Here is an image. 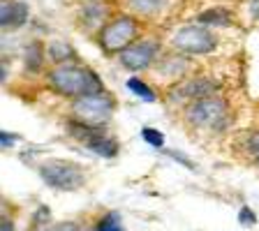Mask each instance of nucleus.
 Segmentation results:
<instances>
[{
    "instance_id": "obj_1",
    "label": "nucleus",
    "mask_w": 259,
    "mask_h": 231,
    "mask_svg": "<svg viewBox=\"0 0 259 231\" xmlns=\"http://www.w3.org/2000/svg\"><path fill=\"white\" fill-rule=\"evenodd\" d=\"M47 81H49V86H51V90L67 97V100H76V97L104 90V83L100 79V74L79 63L54 67L47 74Z\"/></svg>"
},
{
    "instance_id": "obj_2",
    "label": "nucleus",
    "mask_w": 259,
    "mask_h": 231,
    "mask_svg": "<svg viewBox=\"0 0 259 231\" xmlns=\"http://www.w3.org/2000/svg\"><path fill=\"white\" fill-rule=\"evenodd\" d=\"M185 123L194 129H201V132L220 134L222 129H227L229 123H232L229 102L220 95H210V97H204V100H197V102L185 107Z\"/></svg>"
},
{
    "instance_id": "obj_3",
    "label": "nucleus",
    "mask_w": 259,
    "mask_h": 231,
    "mask_svg": "<svg viewBox=\"0 0 259 231\" xmlns=\"http://www.w3.org/2000/svg\"><path fill=\"white\" fill-rule=\"evenodd\" d=\"M139 35H141V26L135 16L116 14L104 23L102 30L97 32L95 42L107 56H120L125 49L132 47L139 39Z\"/></svg>"
},
{
    "instance_id": "obj_4",
    "label": "nucleus",
    "mask_w": 259,
    "mask_h": 231,
    "mask_svg": "<svg viewBox=\"0 0 259 231\" xmlns=\"http://www.w3.org/2000/svg\"><path fill=\"white\" fill-rule=\"evenodd\" d=\"M37 173L49 188L58 192H76L88 183L86 169L72 160H44L37 164Z\"/></svg>"
},
{
    "instance_id": "obj_5",
    "label": "nucleus",
    "mask_w": 259,
    "mask_h": 231,
    "mask_svg": "<svg viewBox=\"0 0 259 231\" xmlns=\"http://www.w3.org/2000/svg\"><path fill=\"white\" fill-rule=\"evenodd\" d=\"M116 111V100L107 90L91 93V95L72 100V118L91 127H102Z\"/></svg>"
},
{
    "instance_id": "obj_6",
    "label": "nucleus",
    "mask_w": 259,
    "mask_h": 231,
    "mask_svg": "<svg viewBox=\"0 0 259 231\" xmlns=\"http://www.w3.org/2000/svg\"><path fill=\"white\" fill-rule=\"evenodd\" d=\"M171 47L185 56H206L218 49V35L210 32L206 26L190 23V26L178 28L171 37Z\"/></svg>"
},
{
    "instance_id": "obj_7",
    "label": "nucleus",
    "mask_w": 259,
    "mask_h": 231,
    "mask_svg": "<svg viewBox=\"0 0 259 231\" xmlns=\"http://www.w3.org/2000/svg\"><path fill=\"white\" fill-rule=\"evenodd\" d=\"M218 90H220V81L210 79V76H190V79L181 81L176 86H169L167 95L171 102L192 104V102H197V100L218 95Z\"/></svg>"
},
{
    "instance_id": "obj_8",
    "label": "nucleus",
    "mask_w": 259,
    "mask_h": 231,
    "mask_svg": "<svg viewBox=\"0 0 259 231\" xmlns=\"http://www.w3.org/2000/svg\"><path fill=\"white\" fill-rule=\"evenodd\" d=\"M160 51H162V47L157 39H137L132 47H127L118 56V63H120V67H125L130 72H141L157 63Z\"/></svg>"
},
{
    "instance_id": "obj_9",
    "label": "nucleus",
    "mask_w": 259,
    "mask_h": 231,
    "mask_svg": "<svg viewBox=\"0 0 259 231\" xmlns=\"http://www.w3.org/2000/svg\"><path fill=\"white\" fill-rule=\"evenodd\" d=\"M153 70H155V74L160 76L162 81H169L171 86H176V83H181V81L190 79V70H192V60H190V56L185 54H164L157 58V63L153 65Z\"/></svg>"
},
{
    "instance_id": "obj_10",
    "label": "nucleus",
    "mask_w": 259,
    "mask_h": 231,
    "mask_svg": "<svg viewBox=\"0 0 259 231\" xmlns=\"http://www.w3.org/2000/svg\"><path fill=\"white\" fill-rule=\"evenodd\" d=\"M111 19V10L104 3L95 0V3H83L79 10V23L83 30L88 32H100L104 28V23Z\"/></svg>"
},
{
    "instance_id": "obj_11",
    "label": "nucleus",
    "mask_w": 259,
    "mask_h": 231,
    "mask_svg": "<svg viewBox=\"0 0 259 231\" xmlns=\"http://www.w3.org/2000/svg\"><path fill=\"white\" fill-rule=\"evenodd\" d=\"M28 21V5L19 0H0V26L5 30H16Z\"/></svg>"
},
{
    "instance_id": "obj_12",
    "label": "nucleus",
    "mask_w": 259,
    "mask_h": 231,
    "mask_svg": "<svg viewBox=\"0 0 259 231\" xmlns=\"http://www.w3.org/2000/svg\"><path fill=\"white\" fill-rule=\"evenodd\" d=\"M47 56L56 67H60V65H72L79 60L74 47H72L70 42H65V39H54V42L47 47Z\"/></svg>"
},
{
    "instance_id": "obj_13",
    "label": "nucleus",
    "mask_w": 259,
    "mask_h": 231,
    "mask_svg": "<svg viewBox=\"0 0 259 231\" xmlns=\"http://www.w3.org/2000/svg\"><path fill=\"white\" fill-rule=\"evenodd\" d=\"M44 58H49V56H47V51H44V44L42 42L32 39V42L26 44V49H23V67H26L30 74L42 72Z\"/></svg>"
},
{
    "instance_id": "obj_14",
    "label": "nucleus",
    "mask_w": 259,
    "mask_h": 231,
    "mask_svg": "<svg viewBox=\"0 0 259 231\" xmlns=\"http://www.w3.org/2000/svg\"><path fill=\"white\" fill-rule=\"evenodd\" d=\"M125 3H127L132 14L144 16V19H153V16L162 14L167 10L171 0H125Z\"/></svg>"
},
{
    "instance_id": "obj_15",
    "label": "nucleus",
    "mask_w": 259,
    "mask_h": 231,
    "mask_svg": "<svg viewBox=\"0 0 259 231\" xmlns=\"http://www.w3.org/2000/svg\"><path fill=\"white\" fill-rule=\"evenodd\" d=\"M86 146L93 153H97V155H102V157H116L118 155V141L113 139V136H107L104 132H100V129L86 141Z\"/></svg>"
},
{
    "instance_id": "obj_16",
    "label": "nucleus",
    "mask_w": 259,
    "mask_h": 231,
    "mask_svg": "<svg viewBox=\"0 0 259 231\" xmlns=\"http://www.w3.org/2000/svg\"><path fill=\"white\" fill-rule=\"evenodd\" d=\"M197 21L201 23V26H232L234 23V14L232 10H227V7L218 5V7H210V10L201 12L199 16H197Z\"/></svg>"
},
{
    "instance_id": "obj_17",
    "label": "nucleus",
    "mask_w": 259,
    "mask_h": 231,
    "mask_svg": "<svg viewBox=\"0 0 259 231\" xmlns=\"http://www.w3.org/2000/svg\"><path fill=\"white\" fill-rule=\"evenodd\" d=\"M241 153L245 157H248L250 162H254V164H259V127L254 129H248L245 134L241 136Z\"/></svg>"
},
{
    "instance_id": "obj_18",
    "label": "nucleus",
    "mask_w": 259,
    "mask_h": 231,
    "mask_svg": "<svg viewBox=\"0 0 259 231\" xmlns=\"http://www.w3.org/2000/svg\"><path fill=\"white\" fill-rule=\"evenodd\" d=\"M127 88L132 93H135L139 100H144V102H155L157 100V95H155V90H153L146 81H141V79H137V76H132V79H127Z\"/></svg>"
},
{
    "instance_id": "obj_19",
    "label": "nucleus",
    "mask_w": 259,
    "mask_h": 231,
    "mask_svg": "<svg viewBox=\"0 0 259 231\" xmlns=\"http://www.w3.org/2000/svg\"><path fill=\"white\" fill-rule=\"evenodd\" d=\"M93 231H125L123 224H120V217L118 213H107V215H102L100 220L93 224Z\"/></svg>"
},
{
    "instance_id": "obj_20",
    "label": "nucleus",
    "mask_w": 259,
    "mask_h": 231,
    "mask_svg": "<svg viewBox=\"0 0 259 231\" xmlns=\"http://www.w3.org/2000/svg\"><path fill=\"white\" fill-rule=\"evenodd\" d=\"M141 136H144V141L151 144L153 148H162V146H164V134L155 127H144L141 129Z\"/></svg>"
},
{
    "instance_id": "obj_21",
    "label": "nucleus",
    "mask_w": 259,
    "mask_h": 231,
    "mask_svg": "<svg viewBox=\"0 0 259 231\" xmlns=\"http://www.w3.org/2000/svg\"><path fill=\"white\" fill-rule=\"evenodd\" d=\"M238 222H241L243 226H254V224H257V215L252 213V208L243 206V208L238 210Z\"/></svg>"
},
{
    "instance_id": "obj_22",
    "label": "nucleus",
    "mask_w": 259,
    "mask_h": 231,
    "mask_svg": "<svg viewBox=\"0 0 259 231\" xmlns=\"http://www.w3.org/2000/svg\"><path fill=\"white\" fill-rule=\"evenodd\" d=\"M167 155H169V157H174V160H178V162H181V164H183V167H188L190 171H197V164H194V162H190L188 157L178 155V151H167Z\"/></svg>"
},
{
    "instance_id": "obj_23",
    "label": "nucleus",
    "mask_w": 259,
    "mask_h": 231,
    "mask_svg": "<svg viewBox=\"0 0 259 231\" xmlns=\"http://www.w3.org/2000/svg\"><path fill=\"white\" fill-rule=\"evenodd\" d=\"M47 231H81V229H79V224H76V222H58V224L49 226Z\"/></svg>"
},
{
    "instance_id": "obj_24",
    "label": "nucleus",
    "mask_w": 259,
    "mask_h": 231,
    "mask_svg": "<svg viewBox=\"0 0 259 231\" xmlns=\"http://www.w3.org/2000/svg\"><path fill=\"white\" fill-rule=\"evenodd\" d=\"M14 141H16V136L12 132H0V144L3 146H12Z\"/></svg>"
},
{
    "instance_id": "obj_25",
    "label": "nucleus",
    "mask_w": 259,
    "mask_h": 231,
    "mask_svg": "<svg viewBox=\"0 0 259 231\" xmlns=\"http://www.w3.org/2000/svg\"><path fill=\"white\" fill-rule=\"evenodd\" d=\"M250 14L254 21H259V0H250Z\"/></svg>"
},
{
    "instance_id": "obj_26",
    "label": "nucleus",
    "mask_w": 259,
    "mask_h": 231,
    "mask_svg": "<svg viewBox=\"0 0 259 231\" xmlns=\"http://www.w3.org/2000/svg\"><path fill=\"white\" fill-rule=\"evenodd\" d=\"M0 231H14V222H12L10 217H3V229Z\"/></svg>"
},
{
    "instance_id": "obj_27",
    "label": "nucleus",
    "mask_w": 259,
    "mask_h": 231,
    "mask_svg": "<svg viewBox=\"0 0 259 231\" xmlns=\"http://www.w3.org/2000/svg\"><path fill=\"white\" fill-rule=\"evenodd\" d=\"M86 3H95V0H86Z\"/></svg>"
}]
</instances>
